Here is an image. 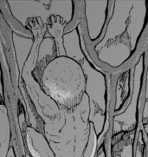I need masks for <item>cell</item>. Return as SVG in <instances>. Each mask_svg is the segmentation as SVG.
Returning <instances> with one entry per match:
<instances>
[{"mask_svg":"<svg viewBox=\"0 0 148 157\" xmlns=\"http://www.w3.org/2000/svg\"><path fill=\"white\" fill-rule=\"evenodd\" d=\"M94 157H107V154H106V150L104 148L103 149H98L97 148Z\"/></svg>","mask_w":148,"mask_h":157,"instance_id":"obj_1","label":"cell"},{"mask_svg":"<svg viewBox=\"0 0 148 157\" xmlns=\"http://www.w3.org/2000/svg\"><path fill=\"white\" fill-rule=\"evenodd\" d=\"M7 157H18L17 153L15 151V148L14 147H10V150H9Z\"/></svg>","mask_w":148,"mask_h":157,"instance_id":"obj_2","label":"cell"}]
</instances>
